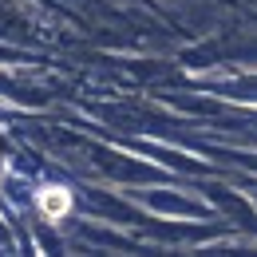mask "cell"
Listing matches in <instances>:
<instances>
[{
    "instance_id": "1",
    "label": "cell",
    "mask_w": 257,
    "mask_h": 257,
    "mask_svg": "<svg viewBox=\"0 0 257 257\" xmlns=\"http://www.w3.org/2000/svg\"><path fill=\"white\" fill-rule=\"evenodd\" d=\"M52 190H56V186H48V194H44L40 202H44V210L56 218V214H64V210H67V194H52Z\"/></svg>"
}]
</instances>
